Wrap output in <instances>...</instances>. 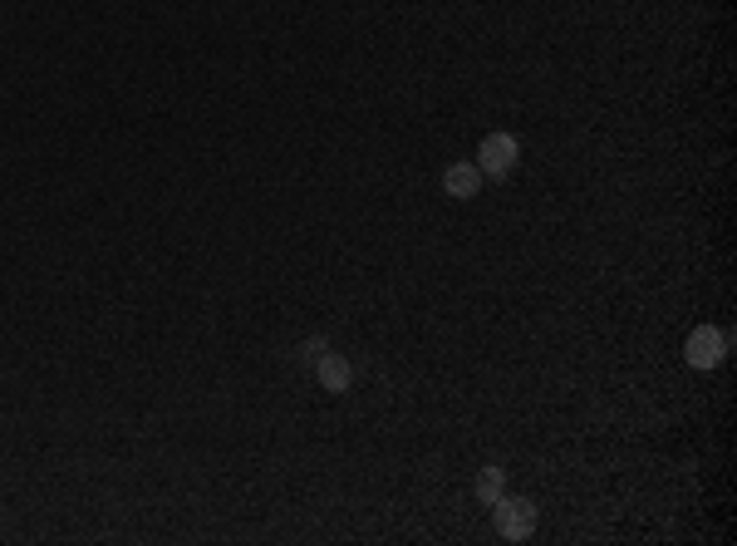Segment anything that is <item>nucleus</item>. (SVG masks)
<instances>
[{"instance_id": "obj_7", "label": "nucleus", "mask_w": 737, "mask_h": 546, "mask_svg": "<svg viewBox=\"0 0 737 546\" xmlns=\"http://www.w3.org/2000/svg\"><path fill=\"white\" fill-rule=\"evenodd\" d=\"M300 355H305V364H315L320 355H325V340H305V350H300Z\"/></svg>"}, {"instance_id": "obj_5", "label": "nucleus", "mask_w": 737, "mask_h": 546, "mask_svg": "<svg viewBox=\"0 0 737 546\" xmlns=\"http://www.w3.org/2000/svg\"><path fill=\"white\" fill-rule=\"evenodd\" d=\"M315 379H320L325 394H344V389L354 384V364L344 360V355H330V350H325V355L315 360Z\"/></svg>"}, {"instance_id": "obj_3", "label": "nucleus", "mask_w": 737, "mask_h": 546, "mask_svg": "<svg viewBox=\"0 0 737 546\" xmlns=\"http://www.w3.org/2000/svg\"><path fill=\"white\" fill-rule=\"evenodd\" d=\"M683 360L693 364V369H718V364L728 360V330L698 325V330L688 335V345H683Z\"/></svg>"}, {"instance_id": "obj_1", "label": "nucleus", "mask_w": 737, "mask_h": 546, "mask_svg": "<svg viewBox=\"0 0 737 546\" xmlns=\"http://www.w3.org/2000/svg\"><path fill=\"white\" fill-rule=\"evenodd\" d=\"M472 163L482 168V178L507 182L511 173H516V163H521V143H516V133H507V128L487 133V138L477 143V158H472Z\"/></svg>"}, {"instance_id": "obj_4", "label": "nucleus", "mask_w": 737, "mask_h": 546, "mask_svg": "<svg viewBox=\"0 0 737 546\" xmlns=\"http://www.w3.org/2000/svg\"><path fill=\"white\" fill-rule=\"evenodd\" d=\"M482 168L472 163V158H457V163H448L443 168V192L453 197V202H472L477 192H482Z\"/></svg>"}, {"instance_id": "obj_6", "label": "nucleus", "mask_w": 737, "mask_h": 546, "mask_svg": "<svg viewBox=\"0 0 737 546\" xmlns=\"http://www.w3.org/2000/svg\"><path fill=\"white\" fill-rule=\"evenodd\" d=\"M472 492H477V502H487V507H492V502H497V497L507 492V468L487 463V468L477 473V487H472Z\"/></svg>"}, {"instance_id": "obj_2", "label": "nucleus", "mask_w": 737, "mask_h": 546, "mask_svg": "<svg viewBox=\"0 0 737 546\" xmlns=\"http://www.w3.org/2000/svg\"><path fill=\"white\" fill-rule=\"evenodd\" d=\"M492 522H497V537H502V542H526V537L536 532V502L502 492V497L492 502Z\"/></svg>"}]
</instances>
